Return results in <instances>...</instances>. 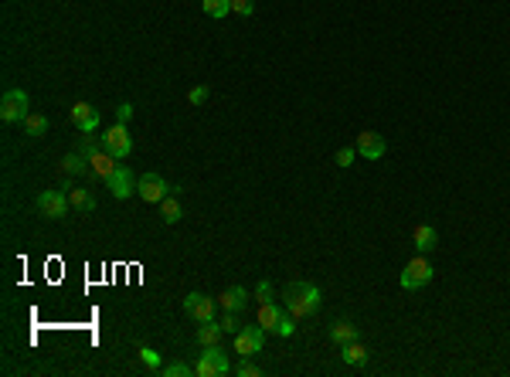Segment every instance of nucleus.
I'll list each match as a JSON object with an SVG mask.
<instances>
[{
    "label": "nucleus",
    "mask_w": 510,
    "mask_h": 377,
    "mask_svg": "<svg viewBox=\"0 0 510 377\" xmlns=\"http://www.w3.org/2000/svg\"><path fill=\"white\" fill-rule=\"evenodd\" d=\"M283 299H286V309H290V313H293L296 320H309V316H316V313H320L323 292H320V289H316L313 283H303V279H296V283L286 285Z\"/></svg>",
    "instance_id": "obj_1"
},
{
    "label": "nucleus",
    "mask_w": 510,
    "mask_h": 377,
    "mask_svg": "<svg viewBox=\"0 0 510 377\" xmlns=\"http://www.w3.org/2000/svg\"><path fill=\"white\" fill-rule=\"evenodd\" d=\"M194 374H198V377H225V374H231V361H228V354L221 350V343H214V347H201V357H198V364H194Z\"/></svg>",
    "instance_id": "obj_2"
},
{
    "label": "nucleus",
    "mask_w": 510,
    "mask_h": 377,
    "mask_svg": "<svg viewBox=\"0 0 510 377\" xmlns=\"http://www.w3.org/2000/svg\"><path fill=\"white\" fill-rule=\"evenodd\" d=\"M31 116V99L24 89H7L0 99V119L3 122H24Z\"/></svg>",
    "instance_id": "obj_3"
},
{
    "label": "nucleus",
    "mask_w": 510,
    "mask_h": 377,
    "mask_svg": "<svg viewBox=\"0 0 510 377\" xmlns=\"http://www.w3.org/2000/svg\"><path fill=\"white\" fill-rule=\"evenodd\" d=\"M102 150L112 153L116 160H126V157L133 153V136H129V129H126L123 122L109 126V129L102 133Z\"/></svg>",
    "instance_id": "obj_4"
},
{
    "label": "nucleus",
    "mask_w": 510,
    "mask_h": 377,
    "mask_svg": "<svg viewBox=\"0 0 510 377\" xmlns=\"http://www.w3.org/2000/svg\"><path fill=\"white\" fill-rule=\"evenodd\" d=\"M34 207H38L44 218H51V221H62V218L68 214L72 200H68L65 187H62V190H41V194H38V200H34Z\"/></svg>",
    "instance_id": "obj_5"
},
{
    "label": "nucleus",
    "mask_w": 510,
    "mask_h": 377,
    "mask_svg": "<svg viewBox=\"0 0 510 377\" xmlns=\"http://www.w3.org/2000/svg\"><path fill=\"white\" fill-rule=\"evenodd\" d=\"M432 276H435V272H432L429 259H425V255H415L405 269H402V289H405V292H415V289L432 283Z\"/></svg>",
    "instance_id": "obj_6"
},
{
    "label": "nucleus",
    "mask_w": 510,
    "mask_h": 377,
    "mask_svg": "<svg viewBox=\"0 0 510 377\" xmlns=\"http://www.w3.org/2000/svg\"><path fill=\"white\" fill-rule=\"evenodd\" d=\"M184 313L194 320V323H211L218 316V299L204 296V292H188L184 296Z\"/></svg>",
    "instance_id": "obj_7"
},
{
    "label": "nucleus",
    "mask_w": 510,
    "mask_h": 377,
    "mask_svg": "<svg viewBox=\"0 0 510 377\" xmlns=\"http://www.w3.org/2000/svg\"><path fill=\"white\" fill-rule=\"evenodd\" d=\"M266 347V326H242L235 333V354L238 357H255Z\"/></svg>",
    "instance_id": "obj_8"
},
{
    "label": "nucleus",
    "mask_w": 510,
    "mask_h": 377,
    "mask_svg": "<svg viewBox=\"0 0 510 377\" xmlns=\"http://www.w3.org/2000/svg\"><path fill=\"white\" fill-rule=\"evenodd\" d=\"M136 184H140V177H136V174H133L126 164H119V167H116V174L105 181V187L112 190V197H116V200H126V197H133V194H136Z\"/></svg>",
    "instance_id": "obj_9"
},
{
    "label": "nucleus",
    "mask_w": 510,
    "mask_h": 377,
    "mask_svg": "<svg viewBox=\"0 0 510 377\" xmlns=\"http://www.w3.org/2000/svg\"><path fill=\"white\" fill-rule=\"evenodd\" d=\"M170 187H174V184H167V181H164L160 174H153V170H150V174H143V177H140V184H136V194H140V197H143L146 204H160V200H164V197L170 194Z\"/></svg>",
    "instance_id": "obj_10"
},
{
    "label": "nucleus",
    "mask_w": 510,
    "mask_h": 377,
    "mask_svg": "<svg viewBox=\"0 0 510 377\" xmlns=\"http://www.w3.org/2000/svg\"><path fill=\"white\" fill-rule=\"evenodd\" d=\"M354 146H357V153L364 157V160H381L385 157V150H388V143H385V136L381 133H374V129H364V133H357V140H354Z\"/></svg>",
    "instance_id": "obj_11"
},
{
    "label": "nucleus",
    "mask_w": 510,
    "mask_h": 377,
    "mask_svg": "<svg viewBox=\"0 0 510 377\" xmlns=\"http://www.w3.org/2000/svg\"><path fill=\"white\" fill-rule=\"evenodd\" d=\"M68 116H72V122H75L82 133H96V129H99V109L89 105V102H75Z\"/></svg>",
    "instance_id": "obj_12"
},
{
    "label": "nucleus",
    "mask_w": 510,
    "mask_h": 377,
    "mask_svg": "<svg viewBox=\"0 0 510 377\" xmlns=\"http://www.w3.org/2000/svg\"><path fill=\"white\" fill-rule=\"evenodd\" d=\"M218 306H221V309H231V313H242V309L248 306V292H245V285H228V289H221Z\"/></svg>",
    "instance_id": "obj_13"
},
{
    "label": "nucleus",
    "mask_w": 510,
    "mask_h": 377,
    "mask_svg": "<svg viewBox=\"0 0 510 377\" xmlns=\"http://www.w3.org/2000/svg\"><path fill=\"white\" fill-rule=\"evenodd\" d=\"M411 245H415L418 255H425V252H432V248L439 245V231H435L432 224H415V231H411Z\"/></svg>",
    "instance_id": "obj_14"
},
{
    "label": "nucleus",
    "mask_w": 510,
    "mask_h": 377,
    "mask_svg": "<svg viewBox=\"0 0 510 377\" xmlns=\"http://www.w3.org/2000/svg\"><path fill=\"white\" fill-rule=\"evenodd\" d=\"M116 167H119V160H116L112 153H105V150H99V153L89 160V170H92L99 181H109V177L116 174Z\"/></svg>",
    "instance_id": "obj_15"
},
{
    "label": "nucleus",
    "mask_w": 510,
    "mask_h": 377,
    "mask_svg": "<svg viewBox=\"0 0 510 377\" xmlns=\"http://www.w3.org/2000/svg\"><path fill=\"white\" fill-rule=\"evenodd\" d=\"M62 174L65 177H82V174H92V170H89V160L79 150H72V153L62 157Z\"/></svg>",
    "instance_id": "obj_16"
},
{
    "label": "nucleus",
    "mask_w": 510,
    "mask_h": 377,
    "mask_svg": "<svg viewBox=\"0 0 510 377\" xmlns=\"http://www.w3.org/2000/svg\"><path fill=\"white\" fill-rule=\"evenodd\" d=\"M330 340H333L337 347H344V343H350V340H361V333H357V326H354L350 320H337V323H330Z\"/></svg>",
    "instance_id": "obj_17"
},
{
    "label": "nucleus",
    "mask_w": 510,
    "mask_h": 377,
    "mask_svg": "<svg viewBox=\"0 0 510 377\" xmlns=\"http://www.w3.org/2000/svg\"><path fill=\"white\" fill-rule=\"evenodd\" d=\"M340 357H344V364H350V367H364V364H368V347H364L361 340H350V343L340 347Z\"/></svg>",
    "instance_id": "obj_18"
},
{
    "label": "nucleus",
    "mask_w": 510,
    "mask_h": 377,
    "mask_svg": "<svg viewBox=\"0 0 510 377\" xmlns=\"http://www.w3.org/2000/svg\"><path fill=\"white\" fill-rule=\"evenodd\" d=\"M160 218H164V224H177V221L184 218V207H181V200H177L174 190L160 200Z\"/></svg>",
    "instance_id": "obj_19"
},
{
    "label": "nucleus",
    "mask_w": 510,
    "mask_h": 377,
    "mask_svg": "<svg viewBox=\"0 0 510 377\" xmlns=\"http://www.w3.org/2000/svg\"><path fill=\"white\" fill-rule=\"evenodd\" d=\"M283 313H286V309L276 306V302H259V326H266V333H272Z\"/></svg>",
    "instance_id": "obj_20"
},
{
    "label": "nucleus",
    "mask_w": 510,
    "mask_h": 377,
    "mask_svg": "<svg viewBox=\"0 0 510 377\" xmlns=\"http://www.w3.org/2000/svg\"><path fill=\"white\" fill-rule=\"evenodd\" d=\"M221 333H225V330H221L218 320L201 323V326H198V343H201V347H214V343H221Z\"/></svg>",
    "instance_id": "obj_21"
},
{
    "label": "nucleus",
    "mask_w": 510,
    "mask_h": 377,
    "mask_svg": "<svg viewBox=\"0 0 510 377\" xmlns=\"http://www.w3.org/2000/svg\"><path fill=\"white\" fill-rule=\"evenodd\" d=\"M68 200H72V207L82 211V214L96 211V197H92L89 190H82V187H68Z\"/></svg>",
    "instance_id": "obj_22"
},
{
    "label": "nucleus",
    "mask_w": 510,
    "mask_h": 377,
    "mask_svg": "<svg viewBox=\"0 0 510 377\" xmlns=\"http://www.w3.org/2000/svg\"><path fill=\"white\" fill-rule=\"evenodd\" d=\"M44 133H48V116H38V112H31V116L24 119V136L38 140V136H44Z\"/></svg>",
    "instance_id": "obj_23"
},
{
    "label": "nucleus",
    "mask_w": 510,
    "mask_h": 377,
    "mask_svg": "<svg viewBox=\"0 0 510 377\" xmlns=\"http://www.w3.org/2000/svg\"><path fill=\"white\" fill-rule=\"evenodd\" d=\"M201 10L207 14V17L221 21V17H228V14H231V0H201Z\"/></svg>",
    "instance_id": "obj_24"
},
{
    "label": "nucleus",
    "mask_w": 510,
    "mask_h": 377,
    "mask_svg": "<svg viewBox=\"0 0 510 377\" xmlns=\"http://www.w3.org/2000/svg\"><path fill=\"white\" fill-rule=\"evenodd\" d=\"M75 150H79L86 160H92V157L102 150V136H96V133H82V143H79Z\"/></svg>",
    "instance_id": "obj_25"
},
{
    "label": "nucleus",
    "mask_w": 510,
    "mask_h": 377,
    "mask_svg": "<svg viewBox=\"0 0 510 377\" xmlns=\"http://www.w3.org/2000/svg\"><path fill=\"white\" fill-rule=\"evenodd\" d=\"M140 361H143V367L150 374H160V367H164V361H160V354L153 347H140Z\"/></svg>",
    "instance_id": "obj_26"
},
{
    "label": "nucleus",
    "mask_w": 510,
    "mask_h": 377,
    "mask_svg": "<svg viewBox=\"0 0 510 377\" xmlns=\"http://www.w3.org/2000/svg\"><path fill=\"white\" fill-rule=\"evenodd\" d=\"M188 374H194V367L188 361H174V364H164L160 367V377H188Z\"/></svg>",
    "instance_id": "obj_27"
},
{
    "label": "nucleus",
    "mask_w": 510,
    "mask_h": 377,
    "mask_svg": "<svg viewBox=\"0 0 510 377\" xmlns=\"http://www.w3.org/2000/svg\"><path fill=\"white\" fill-rule=\"evenodd\" d=\"M293 330H296V316L286 309V313L279 316V323H276V330H272V333H276V337H293Z\"/></svg>",
    "instance_id": "obj_28"
},
{
    "label": "nucleus",
    "mask_w": 510,
    "mask_h": 377,
    "mask_svg": "<svg viewBox=\"0 0 510 377\" xmlns=\"http://www.w3.org/2000/svg\"><path fill=\"white\" fill-rule=\"evenodd\" d=\"M354 157H357V146H340V150H337V157H333V164L347 170V167L354 164Z\"/></svg>",
    "instance_id": "obj_29"
},
{
    "label": "nucleus",
    "mask_w": 510,
    "mask_h": 377,
    "mask_svg": "<svg viewBox=\"0 0 510 377\" xmlns=\"http://www.w3.org/2000/svg\"><path fill=\"white\" fill-rule=\"evenodd\" d=\"M235 374H238V377H259L262 371L252 364V357H238V367H235Z\"/></svg>",
    "instance_id": "obj_30"
},
{
    "label": "nucleus",
    "mask_w": 510,
    "mask_h": 377,
    "mask_svg": "<svg viewBox=\"0 0 510 377\" xmlns=\"http://www.w3.org/2000/svg\"><path fill=\"white\" fill-rule=\"evenodd\" d=\"M231 14H238V17H252V14H255V0H231Z\"/></svg>",
    "instance_id": "obj_31"
},
{
    "label": "nucleus",
    "mask_w": 510,
    "mask_h": 377,
    "mask_svg": "<svg viewBox=\"0 0 510 377\" xmlns=\"http://www.w3.org/2000/svg\"><path fill=\"white\" fill-rule=\"evenodd\" d=\"M207 95H211L207 86H194V89L188 92V102H191V105H204V102H207Z\"/></svg>",
    "instance_id": "obj_32"
},
{
    "label": "nucleus",
    "mask_w": 510,
    "mask_h": 377,
    "mask_svg": "<svg viewBox=\"0 0 510 377\" xmlns=\"http://www.w3.org/2000/svg\"><path fill=\"white\" fill-rule=\"evenodd\" d=\"M221 330H225V333H238V313L225 309V316H221Z\"/></svg>",
    "instance_id": "obj_33"
},
{
    "label": "nucleus",
    "mask_w": 510,
    "mask_h": 377,
    "mask_svg": "<svg viewBox=\"0 0 510 377\" xmlns=\"http://www.w3.org/2000/svg\"><path fill=\"white\" fill-rule=\"evenodd\" d=\"M255 299L259 302H272V283L269 279H262V283L255 285Z\"/></svg>",
    "instance_id": "obj_34"
},
{
    "label": "nucleus",
    "mask_w": 510,
    "mask_h": 377,
    "mask_svg": "<svg viewBox=\"0 0 510 377\" xmlns=\"http://www.w3.org/2000/svg\"><path fill=\"white\" fill-rule=\"evenodd\" d=\"M129 119H133V105H129V102H123V105H116V122H123V126H129Z\"/></svg>",
    "instance_id": "obj_35"
}]
</instances>
